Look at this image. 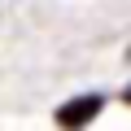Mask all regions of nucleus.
Here are the masks:
<instances>
[{
	"label": "nucleus",
	"instance_id": "nucleus-1",
	"mask_svg": "<svg viewBox=\"0 0 131 131\" xmlns=\"http://www.w3.org/2000/svg\"><path fill=\"white\" fill-rule=\"evenodd\" d=\"M101 105H105V96H101V92H88V96L66 101V105L57 109V127H83V122H92V118L101 114Z\"/></svg>",
	"mask_w": 131,
	"mask_h": 131
},
{
	"label": "nucleus",
	"instance_id": "nucleus-2",
	"mask_svg": "<svg viewBox=\"0 0 131 131\" xmlns=\"http://www.w3.org/2000/svg\"><path fill=\"white\" fill-rule=\"evenodd\" d=\"M127 101H131V88H127Z\"/></svg>",
	"mask_w": 131,
	"mask_h": 131
}]
</instances>
